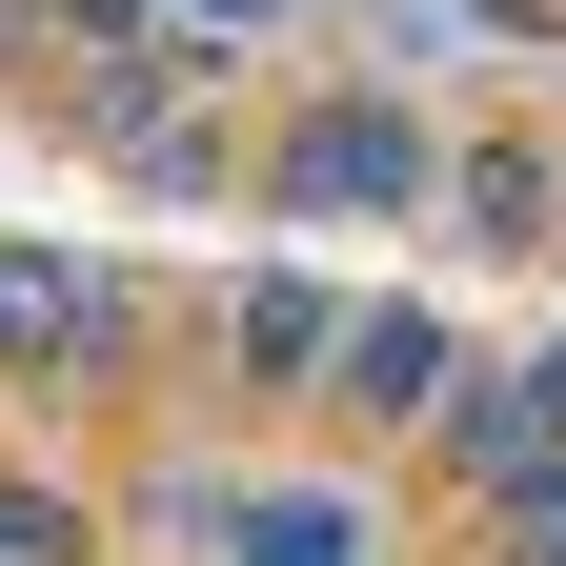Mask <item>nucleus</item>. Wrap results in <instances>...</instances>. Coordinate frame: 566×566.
Segmentation results:
<instances>
[{
    "instance_id": "obj_2",
    "label": "nucleus",
    "mask_w": 566,
    "mask_h": 566,
    "mask_svg": "<svg viewBox=\"0 0 566 566\" xmlns=\"http://www.w3.org/2000/svg\"><path fill=\"white\" fill-rule=\"evenodd\" d=\"M283 182H304V202H424V142L385 102H324L304 142H283Z\"/></svg>"
},
{
    "instance_id": "obj_4",
    "label": "nucleus",
    "mask_w": 566,
    "mask_h": 566,
    "mask_svg": "<svg viewBox=\"0 0 566 566\" xmlns=\"http://www.w3.org/2000/svg\"><path fill=\"white\" fill-rule=\"evenodd\" d=\"M243 566H365V546H344L324 506H243Z\"/></svg>"
},
{
    "instance_id": "obj_1",
    "label": "nucleus",
    "mask_w": 566,
    "mask_h": 566,
    "mask_svg": "<svg viewBox=\"0 0 566 566\" xmlns=\"http://www.w3.org/2000/svg\"><path fill=\"white\" fill-rule=\"evenodd\" d=\"M546 446H566V365H506V385H465V424H446V465H465V485H506V506L546 485Z\"/></svg>"
},
{
    "instance_id": "obj_3",
    "label": "nucleus",
    "mask_w": 566,
    "mask_h": 566,
    "mask_svg": "<svg viewBox=\"0 0 566 566\" xmlns=\"http://www.w3.org/2000/svg\"><path fill=\"white\" fill-rule=\"evenodd\" d=\"M344 385H365V405H446V324H365Z\"/></svg>"
}]
</instances>
